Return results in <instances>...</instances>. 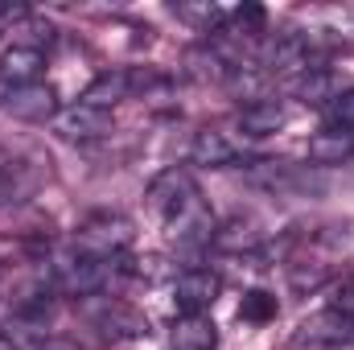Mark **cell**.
<instances>
[{
  "mask_svg": "<svg viewBox=\"0 0 354 350\" xmlns=\"http://www.w3.org/2000/svg\"><path fill=\"white\" fill-rule=\"evenodd\" d=\"M107 268L111 264L95 260V256H83L79 248L71 252V256H62V260L54 264V284L66 293V297H95L99 288H103V280H107Z\"/></svg>",
  "mask_w": 354,
  "mask_h": 350,
  "instance_id": "4",
  "label": "cell"
},
{
  "mask_svg": "<svg viewBox=\"0 0 354 350\" xmlns=\"http://www.w3.org/2000/svg\"><path fill=\"white\" fill-rule=\"evenodd\" d=\"M54 128H58V136H66V140H99V136H107L111 132V111H103V107H91V103H71V107H62L58 116H54Z\"/></svg>",
  "mask_w": 354,
  "mask_h": 350,
  "instance_id": "8",
  "label": "cell"
},
{
  "mask_svg": "<svg viewBox=\"0 0 354 350\" xmlns=\"http://www.w3.org/2000/svg\"><path fill=\"white\" fill-rule=\"evenodd\" d=\"M330 309H338L342 317H354V272L342 276V284L334 288V305H330Z\"/></svg>",
  "mask_w": 354,
  "mask_h": 350,
  "instance_id": "21",
  "label": "cell"
},
{
  "mask_svg": "<svg viewBox=\"0 0 354 350\" xmlns=\"http://www.w3.org/2000/svg\"><path fill=\"white\" fill-rule=\"evenodd\" d=\"M41 350H66V347H58V342H50V347H41Z\"/></svg>",
  "mask_w": 354,
  "mask_h": 350,
  "instance_id": "23",
  "label": "cell"
},
{
  "mask_svg": "<svg viewBox=\"0 0 354 350\" xmlns=\"http://www.w3.org/2000/svg\"><path fill=\"white\" fill-rule=\"evenodd\" d=\"M149 206L157 210V219L165 223V231L181 243H198V239H214V219L194 185V177L185 169H165L153 177L149 185Z\"/></svg>",
  "mask_w": 354,
  "mask_h": 350,
  "instance_id": "1",
  "label": "cell"
},
{
  "mask_svg": "<svg viewBox=\"0 0 354 350\" xmlns=\"http://www.w3.org/2000/svg\"><path fill=\"white\" fill-rule=\"evenodd\" d=\"M309 157L317 165H342L354 157V128H322L309 140Z\"/></svg>",
  "mask_w": 354,
  "mask_h": 350,
  "instance_id": "14",
  "label": "cell"
},
{
  "mask_svg": "<svg viewBox=\"0 0 354 350\" xmlns=\"http://www.w3.org/2000/svg\"><path fill=\"white\" fill-rule=\"evenodd\" d=\"M276 297L272 293H264V288H252V293H243V305H239V317L243 322H252V326H264V322H272L276 317Z\"/></svg>",
  "mask_w": 354,
  "mask_h": 350,
  "instance_id": "18",
  "label": "cell"
},
{
  "mask_svg": "<svg viewBox=\"0 0 354 350\" xmlns=\"http://www.w3.org/2000/svg\"><path fill=\"white\" fill-rule=\"evenodd\" d=\"M351 334H354L351 317H342L338 309H326V313H313L297 326L292 350H342L351 342Z\"/></svg>",
  "mask_w": 354,
  "mask_h": 350,
  "instance_id": "5",
  "label": "cell"
},
{
  "mask_svg": "<svg viewBox=\"0 0 354 350\" xmlns=\"http://www.w3.org/2000/svg\"><path fill=\"white\" fill-rule=\"evenodd\" d=\"M330 128H354V91H342L330 103Z\"/></svg>",
  "mask_w": 354,
  "mask_h": 350,
  "instance_id": "20",
  "label": "cell"
},
{
  "mask_svg": "<svg viewBox=\"0 0 354 350\" xmlns=\"http://www.w3.org/2000/svg\"><path fill=\"white\" fill-rule=\"evenodd\" d=\"M235 157H239L235 140H231L227 132H218V128H202V132H194V140H189V161H194V165L227 169Z\"/></svg>",
  "mask_w": 354,
  "mask_h": 350,
  "instance_id": "10",
  "label": "cell"
},
{
  "mask_svg": "<svg viewBox=\"0 0 354 350\" xmlns=\"http://www.w3.org/2000/svg\"><path fill=\"white\" fill-rule=\"evenodd\" d=\"M0 350H17V347H12V342H8V338H4V334H0Z\"/></svg>",
  "mask_w": 354,
  "mask_h": 350,
  "instance_id": "22",
  "label": "cell"
},
{
  "mask_svg": "<svg viewBox=\"0 0 354 350\" xmlns=\"http://www.w3.org/2000/svg\"><path fill=\"white\" fill-rule=\"evenodd\" d=\"M0 111L17 116V120H33V124H46L54 120L62 107H58V95L50 83H25V87H0Z\"/></svg>",
  "mask_w": 354,
  "mask_h": 350,
  "instance_id": "6",
  "label": "cell"
},
{
  "mask_svg": "<svg viewBox=\"0 0 354 350\" xmlns=\"http://www.w3.org/2000/svg\"><path fill=\"white\" fill-rule=\"evenodd\" d=\"M169 350H218V330L206 313L177 317L169 330Z\"/></svg>",
  "mask_w": 354,
  "mask_h": 350,
  "instance_id": "12",
  "label": "cell"
},
{
  "mask_svg": "<svg viewBox=\"0 0 354 350\" xmlns=\"http://www.w3.org/2000/svg\"><path fill=\"white\" fill-rule=\"evenodd\" d=\"M128 95H132V75H128V71H115V75H99L87 87L83 103L111 111V103H120V99H128Z\"/></svg>",
  "mask_w": 354,
  "mask_h": 350,
  "instance_id": "16",
  "label": "cell"
},
{
  "mask_svg": "<svg viewBox=\"0 0 354 350\" xmlns=\"http://www.w3.org/2000/svg\"><path fill=\"white\" fill-rule=\"evenodd\" d=\"M132 235H136V231H132V219L111 214V210H99V214L83 219V227H79V235H75V248H79L83 256L115 264L128 248H132Z\"/></svg>",
  "mask_w": 354,
  "mask_h": 350,
  "instance_id": "2",
  "label": "cell"
},
{
  "mask_svg": "<svg viewBox=\"0 0 354 350\" xmlns=\"http://www.w3.org/2000/svg\"><path fill=\"white\" fill-rule=\"evenodd\" d=\"M83 313H87V322L107 342H132V338H145L149 334V322L132 305H124L115 297H103V293L83 297Z\"/></svg>",
  "mask_w": 354,
  "mask_h": 350,
  "instance_id": "3",
  "label": "cell"
},
{
  "mask_svg": "<svg viewBox=\"0 0 354 350\" xmlns=\"http://www.w3.org/2000/svg\"><path fill=\"white\" fill-rule=\"evenodd\" d=\"M235 33H248V37H256V33H264V8L260 4H243V8H235Z\"/></svg>",
  "mask_w": 354,
  "mask_h": 350,
  "instance_id": "19",
  "label": "cell"
},
{
  "mask_svg": "<svg viewBox=\"0 0 354 350\" xmlns=\"http://www.w3.org/2000/svg\"><path fill=\"white\" fill-rule=\"evenodd\" d=\"M37 190V169L25 161H0V210L25 202Z\"/></svg>",
  "mask_w": 354,
  "mask_h": 350,
  "instance_id": "15",
  "label": "cell"
},
{
  "mask_svg": "<svg viewBox=\"0 0 354 350\" xmlns=\"http://www.w3.org/2000/svg\"><path fill=\"white\" fill-rule=\"evenodd\" d=\"M297 91H301V99L305 103H313V107H322V103H334L342 91H338V83H334V75L330 71H309V75H301L297 79Z\"/></svg>",
  "mask_w": 354,
  "mask_h": 350,
  "instance_id": "17",
  "label": "cell"
},
{
  "mask_svg": "<svg viewBox=\"0 0 354 350\" xmlns=\"http://www.w3.org/2000/svg\"><path fill=\"white\" fill-rule=\"evenodd\" d=\"M243 177L252 181V185H260V190H272V194H284V190H297L305 177L297 165H288V161H248L243 165Z\"/></svg>",
  "mask_w": 354,
  "mask_h": 350,
  "instance_id": "13",
  "label": "cell"
},
{
  "mask_svg": "<svg viewBox=\"0 0 354 350\" xmlns=\"http://www.w3.org/2000/svg\"><path fill=\"white\" fill-rule=\"evenodd\" d=\"M235 124H239V132H248V136H272V132H280V128L288 124V111H284V103H276V99H252V103H243V107L235 111Z\"/></svg>",
  "mask_w": 354,
  "mask_h": 350,
  "instance_id": "11",
  "label": "cell"
},
{
  "mask_svg": "<svg viewBox=\"0 0 354 350\" xmlns=\"http://www.w3.org/2000/svg\"><path fill=\"white\" fill-rule=\"evenodd\" d=\"M41 71H46V54H41V46H29V42H12V46H4V54H0V83H4V87L41 83Z\"/></svg>",
  "mask_w": 354,
  "mask_h": 350,
  "instance_id": "9",
  "label": "cell"
},
{
  "mask_svg": "<svg viewBox=\"0 0 354 350\" xmlns=\"http://www.w3.org/2000/svg\"><path fill=\"white\" fill-rule=\"evenodd\" d=\"M4 12H8V8H0V17H4Z\"/></svg>",
  "mask_w": 354,
  "mask_h": 350,
  "instance_id": "24",
  "label": "cell"
},
{
  "mask_svg": "<svg viewBox=\"0 0 354 350\" xmlns=\"http://www.w3.org/2000/svg\"><path fill=\"white\" fill-rule=\"evenodd\" d=\"M218 293H223V280H218V272H210V268H189V272H181L174 280V305H177L181 317L206 313V309L218 301Z\"/></svg>",
  "mask_w": 354,
  "mask_h": 350,
  "instance_id": "7",
  "label": "cell"
}]
</instances>
